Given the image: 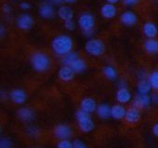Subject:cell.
<instances>
[{
    "label": "cell",
    "mask_w": 158,
    "mask_h": 148,
    "mask_svg": "<svg viewBox=\"0 0 158 148\" xmlns=\"http://www.w3.org/2000/svg\"><path fill=\"white\" fill-rule=\"evenodd\" d=\"M97 106V102L91 97H85L80 102V109L88 114L95 113Z\"/></svg>",
    "instance_id": "obj_13"
},
{
    "label": "cell",
    "mask_w": 158,
    "mask_h": 148,
    "mask_svg": "<svg viewBox=\"0 0 158 148\" xmlns=\"http://www.w3.org/2000/svg\"><path fill=\"white\" fill-rule=\"evenodd\" d=\"M152 90V86L147 78H141L139 79V82L137 84V91L139 94H149Z\"/></svg>",
    "instance_id": "obj_25"
},
{
    "label": "cell",
    "mask_w": 158,
    "mask_h": 148,
    "mask_svg": "<svg viewBox=\"0 0 158 148\" xmlns=\"http://www.w3.org/2000/svg\"><path fill=\"white\" fill-rule=\"evenodd\" d=\"M78 56V54L74 51H71L70 53L66 54L65 56L61 57V63L62 65H66V66H69L70 63Z\"/></svg>",
    "instance_id": "obj_27"
},
{
    "label": "cell",
    "mask_w": 158,
    "mask_h": 148,
    "mask_svg": "<svg viewBox=\"0 0 158 148\" xmlns=\"http://www.w3.org/2000/svg\"><path fill=\"white\" fill-rule=\"evenodd\" d=\"M106 2L110 4H116L119 2V0H106Z\"/></svg>",
    "instance_id": "obj_42"
},
{
    "label": "cell",
    "mask_w": 158,
    "mask_h": 148,
    "mask_svg": "<svg viewBox=\"0 0 158 148\" xmlns=\"http://www.w3.org/2000/svg\"><path fill=\"white\" fill-rule=\"evenodd\" d=\"M152 134H153L155 137H158V122H156V123L152 126Z\"/></svg>",
    "instance_id": "obj_35"
},
{
    "label": "cell",
    "mask_w": 158,
    "mask_h": 148,
    "mask_svg": "<svg viewBox=\"0 0 158 148\" xmlns=\"http://www.w3.org/2000/svg\"><path fill=\"white\" fill-rule=\"evenodd\" d=\"M102 74L105 77V78H107L110 81H114L118 78V71L112 64L105 65L102 68Z\"/></svg>",
    "instance_id": "obj_22"
},
{
    "label": "cell",
    "mask_w": 158,
    "mask_h": 148,
    "mask_svg": "<svg viewBox=\"0 0 158 148\" xmlns=\"http://www.w3.org/2000/svg\"><path fill=\"white\" fill-rule=\"evenodd\" d=\"M63 2H65V3H73V2H75V0H63Z\"/></svg>",
    "instance_id": "obj_43"
},
{
    "label": "cell",
    "mask_w": 158,
    "mask_h": 148,
    "mask_svg": "<svg viewBox=\"0 0 158 148\" xmlns=\"http://www.w3.org/2000/svg\"><path fill=\"white\" fill-rule=\"evenodd\" d=\"M74 76H75V73L70 66L62 65L58 71V77H59L60 80H61L62 82L67 83V82L72 81L73 79Z\"/></svg>",
    "instance_id": "obj_14"
},
{
    "label": "cell",
    "mask_w": 158,
    "mask_h": 148,
    "mask_svg": "<svg viewBox=\"0 0 158 148\" xmlns=\"http://www.w3.org/2000/svg\"><path fill=\"white\" fill-rule=\"evenodd\" d=\"M53 135L58 140L70 139L73 135V129L67 124H59L54 128Z\"/></svg>",
    "instance_id": "obj_6"
},
{
    "label": "cell",
    "mask_w": 158,
    "mask_h": 148,
    "mask_svg": "<svg viewBox=\"0 0 158 148\" xmlns=\"http://www.w3.org/2000/svg\"><path fill=\"white\" fill-rule=\"evenodd\" d=\"M13 142L7 137H2L0 139V148H13Z\"/></svg>",
    "instance_id": "obj_30"
},
{
    "label": "cell",
    "mask_w": 158,
    "mask_h": 148,
    "mask_svg": "<svg viewBox=\"0 0 158 148\" xmlns=\"http://www.w3.org/2000/svg\"><path fill=\"white\" fill-rule=\"evenodd\" d=\"M2 10H3V11H4L5 13H10V12L11 11V8H10V5H8V4L3 5Z\"/></svg>",
    "instance_id": "obj_37"
},
{
    "label": "cell",
    "mask_w": 158,
    "mask_h": 148,
    "mask_svg": "<svg viewBox=\"0 0 158 148\" xmlns=\"http://www.w3.org/2000/svg\"><path fill=\"white\" fill-rule=\"evenodd\" d=\"M56 148H73V142H71L69 139L59 140L56 144Z\"/></svg>",
    "instance_id": "obj_28"
},
{
    "label": "cell",
    "mask_w": 158,
    "mask_h": 148,
    "mask_svg": "<svg viewBox=\"0 0 158 148\" xmlns=\"http://www.w3.org/2000/svg\"><path fill=\"white\" fill-rule=\"evenodd\" d=\"M58 16L63 22L70 21V20H73V11L68 6H61L58 10Z\"/></svg>",
    "instance_id": "obj_24"
},
{
    "label": "cell",
    "mask_w": 158,
    "mask_h": 148,
    "mask_svg": "<svg viewBox=\"0 0 158 148\" xmlns=\"http://www.w3.org/2000/svg\"><path fill=\"white\" fill-rule=\"evenodd\" d=\"M122 2L125 6H127V7H132V6H135L137 5L139 0H122Z\"/></svg>",
    "instance_id": "obj_33"
},
{
    "label": "cell",
    "mask_w": 158,
    "mask_h": 148,
    "mask_svg": "<svg viewBox=\"0 0 158 148\" xmlns=\"http://www.w3.org/2000/svg\"><path fill=\"white\" fill-rule=\"evenodd\" d=\"M120 22L125 26L131 27V26H134L137 23L138 17H137V15L134 12H132L130 11H124L120 15Z\"/></svg>",
    "instance_id": "obj_16"
},
{
    "label": "cell",
    "mask_w": 158,
    "mask_h": 148,
    "mask_svg": "<svg viewBox=\"0 0 158 148\" xmlns=\"http://www.w3.org/2000/svg\"><path fill=\"white\" fill-rule=\"evenodd\" d=\"M50 2H51V3H53V4H57V5H59V4H60L61 2H63V0H50Z\"/></svg>",
    "instance_id": "obj_41"
},
{
    "label": "cell",
    "mask_w": 158,
    "mask_h": 148,
    "mask_svg": "<svg viewBox=\"0 0 158 148\" xmlns=\"http://www.w3.org/2000/svg\"><path fill=\"white\" fill-rule=\"evenodd\" d=\"M69 66L73 70V72H74L75 74H81V73H83V72H85V71L87 70V68H88V63H87V61H86L83 58H81L80 56L78 55V56L70 63Z\"/></svg>",
    "instance_id": "obj_17"
},
{
    "label": "cell",
    "mask_w": 158,
    "mask_h": 148,
    "mask_svg": "<svg viewBox=\"0 0 158 148\" xmlns=\"http://www.w3.org/2000/svg\"><path fill=\"white\" fill-rule=\"evenodd\" d=\"M77 23L86 36H91L95 28V18L89 12H84L78 17Z\"/></svg>",
    "instance_id": "obj_4"
},
{
    "label": "cell",
    "mask_w": 158,
    "mask_h": 148,
    "mask_svg": "<svg viewBox=\"0 0 158 148\" xmlns=\"http://www.w3.org/2000/svg\"><path fill=\"white\" fill-rule=\"evenodd\" d=\"M142 32L147 38H154L158 34V28L155 23L147 22L142 26Z\"/></svg>",
    "instance_id": "obj_20"
},
{
    "label": "cell",
    "mask_w": 158,
    "mask_h": 148,
    "mask_svg": "<svg viewBox=\"0 0 158 148\" xmlns=\"http://www.w3.org/2000/svg\"><path fill=\"white\" fill-rule=\"evenodd\" d=\"M9 98L13 104L17 105H22L27 101L28 96L24 90L17 88V89H13L12 91H10L9 94Z\"/></svg>",
    "instance_id": "obj_7"
},
{
    "label": "cell",
    "mask_w": 158,
    "mask_h": 148,
    "mask_svg": "<svg viewBox=\"0 0 158 148\" xmlns=\"http://www.w3.org/2000/svg\"><path fill=\"white\" fill-rule=\"evenodd\" d=\"M75 118L77 127L80 131L84 133H89L95 129V122L90 116V114H88L79 109L75 112Z\"/></svg>",
    "instance_id": "obj_3"
},
{
    "label": "cell",
    "mask_w": 158,
    "mask_h": 148,
    "mask_svg": "<svg viewBox=\"0 0 158 148\" xmlns=\"http://www.w3.org/2000/svg\"><path fill=\"white\" fill-rule=\"evenodd\" d=\"M6 33V30H5V27L3 25H1V27H0V35H1V36H3Z\"/></svg>",
    "instance_id": "obj_40"
},
{
    "label": "cell",
    "mask_w": 158,
    "mask_h": 148,
    "mask_svg": "<svg viewBox=\"0 0 158 148\" xmlns=\"http://www.w3.org/2000/svg\"><path fill=\"white\" fill-rule=\"evenodd\" d=\"M127 87V83L125 80H120L118 83V88H126Z\"/></svg>",
    "instance_id": "obj_38"
},
{
    "label": "cell",
    "mask_w": 158,
    "mask_h": 148,
    "mask_svg": "<svg viewBox=\"0 0 158 148\" xmlns=\"http://www.w3.org/2000/svg\"><path fill=\"white\" fill-rule=\"evenodd\" d=\"M115 100L118 104H127L132 100V93L128 90V87L118 88L115 92Z\"/></svg>",
    "instance_id": "obj_11"
},
{
    "label": "cell",
    "mask_w": 158,
    "mask_h": 148,
    "mask_svg": "<svg viewBox=\"0 0 158 148\" xmlns=\"http://www.w3.org/2000/svg\"><path fill=\"white\" fill-rule=\"evenodd\" d=\"M0 96H1V99H2V100H5V99H7V97H9V95H8L4 91H1V93H0Z\"/></svg>",
    "instance_id": "obj_39"
},
{
    "label": "cell",
    "mask_w": 158,
    "mask_h": 148,
    "mask_svg": "<svg viewBox=\"0 0 158 148\" xmlns=\"http://www.w3.org/2000/svg\"><path fill=\"white\" fill-rule=\"evenodd\" d=\"M148 80L152 86V89L158 91V70L152 71L148 76Z\"/></svg>",
    "instance_id": "obj_26"
},
{
    "label": "cell",
    "mask_w": 158,
    "mask_h": 148,
    "mask_svg": "<svg viewBox=\"0 0 158 148\" xmlns=\"http://www.w3.org/2000/svg\"><path fill=\"white\" fill-rule=\"evenodd\" d=\"M85 51L92 57H101L105 52V44L98 38H90L85 44Z\"/></svg>",
    "instance_id": "obj_5"
},
{
    "label": "cell",
    "mask_w": 158,
    "mask_h": 148,
    "mask_svg": "<svg viewBox=\"0 0 158 148\" xmlns=\"http://www.w3.org/2000/svg\"><path fill=\"white\" fill-rule=\"evenodd\" d=\"M141 117V114L139 108L135 107V106H131L129 108L127 109V113L125 116V121L127 124L130 125H134L137 124Z\"/></svg>",
    "instance_id": "obj_10"
},
{
    "label": "cell",
    "mask_w": 158,
    "mask_h": 148,
    "mask_svg": "<svg viewBox=\"0 0 158 148\" xmlns=\"http://www.w3.org/2000/svg\"><path fill=\"white\" fill-rule=\"evenodd\" d=\"M143 48L144 50L150 55L158 54V40L154 38H148L145 40Z\"/></svg>",
    "instance_id": "obj_23"
},
{
    "label": "cell",
    "mask_w": 158,
    "mask_h": 148,
    "mask_svg": "<svg viewBox=\"0 0 158 148\" xmlns=\"http://www.w3.org/2000/svg\"><path fill=\"white\" fill-rule=\"evenodd\" d=\"M17 27L23 31L30 30L34 25V18L28 13H22L16 20Z\"/></svg>",
    "instance_id": "obj_8"
},
{
    "label": "cell",
    "mask_w": 158,
    "mask_h": 148,
    "mask_svg": "<svg viewBox=\"0 0 158 148\" xmlns=\"http://www.w3.org/2000/svg\"><path fill=\"white\" fill-rule=\"evenodd\" d=\"M151 100H152V104H158V94L154 93V94L151 95Z\"/></svg>",
    "instance_id": "obj_36"
},
{
    "label": "cell",
    "mask_w": 158,
    "mask_h": 148,
    "mask_svg": "<svg viewBox=\"0 0 158 148\" xmlns=\"http://www.w3.org/2000/svg\"><path fill=\"white\" fill-rule=\"evenodd\" d=\"M64 27L68 31H73L75 29V23L73 20L66 21V22H64Z\"/></svg>",
    "instance_id": "obj_31"
},
{
    "label": "cell",
    "mask_w": 158,
    "mask_h": 148,
    "mask_svg": "<svg viewBox=\"0 0 158 148\" xmlns=\"http://www.w3.org/2000/svg\"><path fill=\"white\" fill-rule=\"evenodd\" d=\"M50 47H51L52 52L56 56L63 57L66 54L73 51V41L70 36L59 35L52 39Z\"/></svg>",
    "instance_id": "obj_1"
},
{
    "label": "cell",
    "mask_w": 158,
    "mask_h": 148,
    "mask_svg": "<svg viewBox=\"0 0 158 148\" xmlns=\"http://www.w3.org/2000/svg\"><path fill=\"white\" fill-rule=\"evenodd\" d=\"M17 116L21 121L25 123H30L35 118V113L32 108L23 106L18 109Z\"/></svg>",
    "instance_id": "obj_9"
},
{
    "label": "cell",
    "mask_w": 158,
    "mask_h": 148,
    "mask_svg": "<svg viewBox=\"0 0 158 148\" xmlns=\"http://www.w3.org/2000/svg\"><path fill=\"white\" fill-rule=\"evenodd\" d=\"M20 8H21V10H23V11H29L30 8H31V5H30L28 2H22V3L20 4Z\"/></svg>",
    "instance_id": "obj_34"
},
{
    "label": "cell",
    "mask_w": 158,
    "mask_h": 148,
    "mask_svg": "<svg viewBox=\"0 0 158 148\" xmlns=\"http://www.w3.org/2000/svg\"><path fill=\"white\" fill-rule=\"evenodd\" d=\"M73 142V148H88L87 144L81 140L77 139V140H74Z\"/></svg>",
    "instance_id": "obj_32"
},
{
    "label": "cell",
    "mask_w": 158,
    "mask_h": 148,
    "mask_svg": "<svg viewBox=\"0 0 158 148\" xmlns=\"http://www.w3.org/2000/svg\"><path fill=\"white\" fill-rule=\"evenodd\" d=\"M111 107L107 104H100L96 109V115L99 118L102 120H106L111 117Z\"/></svg>",
    "instance_id": "obj_21"
},
{
    "label": "cell",
    "mask_w": 158,
    "mask_h": 148,
    "mask_svg": "<svg viewBox=\"0 0 158 148\" xmlns=\"http://www.w3.org/2000/svg\"><path fill=\"white\" fill-rule=\"evenodd\" d=\"M38 13L43 19L49 20L54 17L55 11H54V8L51 3L44 2L40 5V7L38 9Z\"/></svg>",
    "instance_id": "obj_15"
},
{
    "label": "cell",
    "mask_w": 158,
    "mask_h": 148,
    "mask_svg": "<svg viewBox=\"0 0 158 148\" xmlns=\"http://www.w3.org/2000/svg\"><path fill=\"white\" fill-rule=\"evenodd\" d=\"M30 64L37 73H45L49 70L51 61L49 56L42 51H36L30 56Z\"/></svg>",
    "instance_id": "obj_2"
},
{
    "label": "cell",
    "mask_w": 158,
    "mask_h": 148,
    "mask_svg": "<svg viewBox=\"0 0 158 148\" xmlns=\"http://www.w3.org/2000/svg\"><path fill=\"white\" fill-rule=\"evenodd\" d=\"M152 104L151 96L149 94H137L133 99V106L140 109H145Z\"/></svg>",
    "instance_id": "obj_12"
},
{
    "label": "cell",
    "mask_w": 158,
    "mask_h": 148,
    "mask_svg": "<svg viewBox=\"0 0 158 148\" xmlns=\"http://www.w3.org/2000/svg\"><path fill=\"white\" fill-rule=\"evenodd\" d=\"M101 14L104 19H113L117 14V9L114 4L106 3L101 8Z\"/></svg>",
    "instance_id": "obj_19"
},
{
    "label": "cell",
    "mask_w": 158,
    "mask_h": 148,
    "mask_svg": "<svg viewBox=\"0 0 158 148\" xmlns=\"http://www.w3.org/2000/svg\"><path fill=\"white\" fill-rule=\"evenodd\" d=\"M127 113V108L124 104H116L111 107V117L114 120H122L125 119V116Z\"/></svg>",
    "instance_id": "obj_18"
},
{
    "label": "cell",
    "mask_w": 158,
    "mask_h": 148,
    "mask_svg": "<svg viewBox=\"0 0 158 148\" xmlns=\"http://www.w3.org/2000/svg\"><path fill=\"white\" fill-rule=\"evenodd\" d=\"M25 132H26V134H27L29 137H31V138H37V137L39 136V133H40L39 129H38L36 127H35V126H29V127L26 129Z\"/></svg>",
    "instance_id": "obj_29"
}]
</instances>
